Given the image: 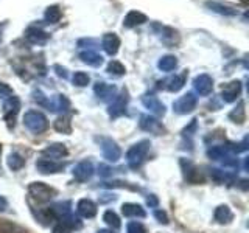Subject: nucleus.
<instances>
[{
    "label": "nucleus",
    "instance_id": "a18cd8bd",
    "mask_svg": "<svg viewBox=\"0 0 249 233\" xmlns=\"http://www.w3.org/2000/svg\"><path fill=\"white\" fill-rule=\"evenodd\" d=\"M54 70H56L58 76H61V78H67V70H66L64 67H61V66H54Z\"/></svg>",
    "mask_w": 249,
    "mask_h": 233
},
{
    "label": "nucleus",
    "instance_id": "c03bdc74",
    "mask_svg": "<svg viewBox=\"0 0 249 233\" xmlns=\"http://www.w3.org/2000/svg\"><path fill=\"white\" fill-rule=\"evenodd\" d=\"M98 173H100V176L107 177V176H111V174H112V171H111V168L106 166V165H100V166H98Z\"/></svg>",
    "mask_w": 249,
    "mask_h": 233
},
{
    "label": "nucleus",
    "instance_id": "7ed1b4c3",
    "mask_svg": "<svg viewBox=\"0 0 249 233\" xmlns=\"http://www.w3.org/2000/svg\"><path fill=\"white\" fill-rule=\"evenodd\" d=\"M97 140H98L100 148H101V154H103V157L107 162H117V160L122 157L120 146L117 145L112 138H109V137H100Z\"/></svg>",
    "mask_w": 249,
    "mask_h": 233
},
{
    "label": "nucleus",
    "instance_id": "f03ea898",
    "mask_svg": "<svg viewBox=\"0 0 249 233\" xmlns=\"http://www.w3.org/2000/svg\"><path fill=\"white\" fill-rule=\"evenodd\" d=\"M23 124L28 131H31L33 134H42L49 128V121L47 116L39 112V111H28L23 115Z\"/></svg>",
    "mask_w": 249,
    "mask_h": 233
},
{
    "label": "nucleus",
    "instance_id": "2f4dec72",
    "mask_svg": "<svg viewBox=\"0 0 249 233\" xmlns=\"http://www.w3.org/2000/svg\"><path fill=\"white\" fill-rule=\"evenodd\" d=\"M54 129L58 132H62V134H70L72 132V124H70V120L67 116H59L54 121Z\"/></svg>",
    "mask_w": 249,
    "mask_h": 233
},
{
    "label": "nucleus",
    "instance_id": "c756f323",
    "mask_svg": "<svg viewBox=\"0 0 249 233\" xmlns=\"http://www.w3.org/2000/svg\"><path fill=\"white\" fill-rule=\"evenodd\" d=\"M6 163H8V168H10V169H13V171H19L23 165H25V160L22 159V155H20V154L13 152V154L8 155Z\"/></svg>",
    "mask_w": 249,
    "mask_h": 233
},
{
    "label": "nucleus",
    "instance_id": "9d476101",
    "mask_svg": "<svg viewBox=\"0 0 249 233\" xmlns=\"http://www.w3.org/2000/svg\"><path fill=\"white\" fill-rule=\"evenodd\" d=\"M240 93H241V81L233 80L223 85L221 98L224 103H233V101H237V98L240 97Z\"/></svg>",
    "mask_w": 249,
    "mask_h": 233
},
{
    "label": "nucleus",
    "instance_id": "a211bd4d",
    "mask_svg": "<svg viewBox=\"0 0 249 233\" xmlns=\"http://www.w3.org/2000/svg\"><path fill=\"white\" fill-rule=\"evenodd\" d=\"M44 155H47V159H52V160H56V159H62L66 157V155L69 154L66 145L62 143H53V145H49L45 148V150L42 151Z\"/></svg>",
    "mask_w": 249,
    "mask_h": 233
},
{
    "label": "nucleus",
    "instance_id": "aec40b11",
    "mask_svg": "<svg viewBox=\"0 0 249 233\" xmlns=\"http://www.w3.org/2000/svg\"><path fill=\"white\" fill-rule=\"evenodd\" d=\"M206 6L209 8L210 11L218 13L221 16H237L238 14V11L233 6L224 5L221 2H215V0H209V2H206Z\"/></svg>",
    "mask_w": 249,
    "mask_h": 233
},
{
    "label": "nucleus",
    "instance_id": "39448f33",
    "mask_svg": "<svg viewBox=\"0 0 249 233\" xmlns=\"http://www.w3.org/2000/svg\"><path fill=\"white\" fill-rule=\"evenodd\" d=\"M196 103H198V100L195 97V93L187 92L185 95L179 97L173 103V111L179 115H187L193 112V109L196 107Z\"/></svg>",
    "mask_w": 249,
    "mask_h": 233
},
{
    "label": "nucleus",
    "instance_id": "f704fd0d",
    "mask_svg": "<svg viewBox=\"0 0 249 233\" xmlns=\"http://www.w3.org/2000/svg\"><path fill=\"white\" fill-rule=\"evenodd\" d=\"M162 41L167 42V44L178 42V31L173 30V28H170V27L162 28Z\"/></svg>",
    "mask_w": 249,
    "mask_h": 233
},
{
    "label": "nucleus",
    "instance_id": "a878e982",
    "mask_svg": "<svg viewBox=\"0 0 249 233\" xmlns=\"http://www.w3.org/2000/svg\"><path fill=\"white\" fill-rule=\"evenodd\" d=\"M158 67L162 70V72H173V70L178 67V59L173 54H165L162 56L158 62Z\"/></svg>",
    "mask_w": 249,
    "mask_h": 233
},
{
    "label": "nucleus",
    "instance_id": "473e14b6",
    "mask_svg": "<svg viewBox=\"0 0 249 233\" xmlns=\"http://www.w3.org/2000/svg\"><path fill=\"white\" fill-rule=\"evenodd\" d=\"M229 154V151H228V148H224V146H212L210 150L207 151V155L212 160H221V159H224L226 155Z\"/></svg>",
    "mask_w": 249,
    "mask_h": 233
},
{
    "label": "nucleus",
    "instance_id": "bb28decb",
    "mask_svg": "<svg viewBox=\"0 0 249 233\" xmlns=\"http://www.w3.org/2000/svg\"><path fill=\"white\" fill-rule=\"evenodd\" d=\"M185 78H187V73H182V75H176L175 78H170L167 81V90L168 92H179L185 84Z\"/></svg>",
    "mask_w": 249,
    "mask_h": 233
},
{
    "label": "nucleus",
    "instance_id": "a19ab883",
    "mask_svg": "<svg viewBox=\"0 0 249 233\" xmlns=\"http://www.w3.org/2000/svg\"><path fill=\"white\" fill-rule=\"evenodd\" d=\"M154 217L158 219L160 224H168V216H167V213L163 212V210H154Z\"/></svg>",
    "mask_w": 249,
    "mask_h": 233
},
{
    "label": "nucleus",
    "instance_id": "f8f14e48",
    "mask_svg": "<svg viewBox=\"0 0 249 233\" xmlns=\"http://www.w3.org/2000/svg\"><path fill=\"white\" fill-rule=\"evenodd\" d=\"M36 168L39 173H42V174H54L64 169V163L54 162L52 159H39L36 162Z\"/></svg>",
    "mask_w": 249,
    "mask_h": 233
},
{
    "label": "nucleus",
    "instance_id": "6ab92c4d",
    "mask_svg": "<svg viewBox=\"0 0 249 233\" xmlns=\"http://www.w3.org/2000/svg\"><path fill=\"white\" fill-rule=\"evenodd\" d=\"M181 165H182V168H184V176H185V179L189 181L190 183H198V182H201L202 181V177H201V174H199V169L193 165L192 162H189V160H181Z\"/></svg>",
    "mask_w": 249,
    "mask_h": 233
},
{
    "label": "nucleus",
    "instance_id": "79ce46f5",
    "mask_svg": "<svg viewBox=\"0 0 249 233\" xmlns=\"http://www.w3.org/2000/svg\"><path fill=\"white\" fill-rule=\"evenodd\" d=\"M52 233H70V227H69V225H66L64 222H59V224H56L53 227Z\"/></svg>",
    "mask_w": 249,
    "mask_h": 233
},
{
    "label": "nucleus",
    "instance_id": "4be33fe9",
    "mask_svg": "<svg viewBox=\"0 0 249 233\" xmlns=\"http://www.w3.org/2000/svg\"><path fill=\"white\" fill-rule=\"evenodd\" d=\"M122 213L126 217H145L146 212L140 204H134V202H126L122 205Z\"/></svg>",
    "mask_w": 249,
    "mask_h": 233
},
{
    "label": "nucleus",
    "instance_id": "f3484780",
    "mask_svg": "<svg viewBox=\"0 0 249 233\" xmlns=\"http://www.w3.org/2000/svg\"><path fill=\"white\" fill-rule=\"evenodd\" d=\"M93 92H95V95L103 100V101H112L114 97H115V85L112 84H106V83H97L95 87H93Z\"/></svg>",
    "mask_w": 249,
    "mask_h": 233
},
{
    "label": "nucleus",
    "instance_id": "6e6552de",
    "mask_svg": "<svg viewBox=\"0 0 249 233\" xmlns=\"http://www.w3.org/2000/svg\"><path fill=\"white\" fill-rule=\"evenodd\" d=\"M142 104L156 116L165 115V104H163L156 95H153V93H145L142 97Z\"/></svg>",
    "mask_w": 249,
    "mask_h": 233
},
{
    "label": "nucleus",
    "instance_id": "58836bf2",
    "mask_svg": "<svg viewBox=\"0 0 249 233\" xmlns=\"http://www.w3.org/2000/svg\"><path fill=\"white\" fill-rule=\"evenodd\" d=\"M126 233H145V227L140 222L132 221L126 225Z\"/></svg>",
    "mask_w": 249,
    "mask_h": 233
},
{
    "label": "nucleus",
    "instance_id": "ddd939ff",
    "mask_svg": "<svg viewBox=\"0 0 249 233\" xmlns=\"http://www.w3.org/2000/svg\"><path fill=\"white\" fill-rule=\"evenodd\" d=\"M140 128H142L143 131L146 132H151V134H160V132H163V126L162 123L156 118V116L153 115H142L140 116Z\"/></svg>",
    "mask_w": 249,
    "mask_h": 233
},
{
    "label": "nucleus",
    "instance_id": "cd10ccee",
    "mask_svg": "<svg viewBox=\"0 0 249 233\" xmlns=\"http://www.w3.org/2000/svg\"><path fill=\"white\" fill-rule=\"evenodd\" d=\"M44 17H45V22L47 23H58L61 20V17H62V13L59 10V6H56V5L49 6L45 10Z\"/></svg>",
    "mask_w": 249,
    "mask_h": 233
},
{
    "label": "nucleus",
    "instance_id": "7c9ffc66",
    "mask_svg": "<svg viewBox=\"0 0 249 233\" xmlns=\"http://www.w3.org/2000/svg\"><path fill=\"white\" fill-rule=\"evenodd\" d=\"M103 221L107 224V225H111V227L114 230H119L120 229V217L119 215H117L115 212H112V210H106L105 215H103Z\"/></svg>",
    "mask_w": 249,
    "mask_h": 233
},
{
    "label": "nucleus",
    "instance_id": "423d86ee",
    "mask_svg": "<svg viewBox=\"0 0 249 233\" xmlns=\"http://www.w3.org/2000/svg\"><path fill=\"white\" fill-rule=\"evenodd\" d=\"M20 109V101L19 98L13 95L8 100L3 101V116L8 123V128H14V121H16V115H18Z\"/></svg>",
    "mask_w": 249,
    "mask_h": 233
},
{
    "label": "nucleus",
    "instance_id": "9b49d317",
    "mask_svg": "<svg viewBox=\"0 0 249 233\" xmlns=\"http://www.w3.org/2000/svg\"><path fill=\"white\" fill-rule=\"evenodd\" d=\"M93 173H95V169H93L92 162L89 160H83L73 168V177L78 182H88L93 176Z\"/></svg>",
    "mask_w": 249,
    "mask_h": 233
},
{
    "label": "nucleus",
    "instance_id": "c9c22d12",
    "mask_svg": "<svg viewBox=\"0 0 249 233\" xmlns=\"http://www.w3.org/2000/svg\"><path fill=\"white\" fill-rule=\"evenodd\" d=\"M72 81L75 85H78V87H84V85H88L90 83V78L88 73H84V72H75L72 76Z\"/></svg>",
    "mask_w": 249,
    "mask_h": 233
},
{
    "label": "nucleus",
    "instance_id": "2eb2a0df",
    "mask_svg": "<svg viewBox=\"0 0 249 233\" xmlns=\"http://www.w3.org/2000/svg\"><path fill=\"white\" fill-rule=\"evenodd\" d=\"M101 45H103V50L109 54V56H114L120 49V39L115 33H106L103 36V39H101Z\"/></svg>",
    "mask_w": 249,
    "mask_h": 233
},
{
    "label": "nucleus",
    "instance_id": "dca6fc26",
    "mask_svg": "<svg viewBox=\"0 0 249 233\" xmlns=\"http://www.w3.org/2000/svg\"><path fill=\"white\" fill-rule=\"evenodd\" d=\"M25 37H27V41L30 44L42 45V44H45L50 39V34L45 33V31H42L41 28H37V27H30L27 30V33H25Z\"/></svg>",
    "mask_w": 249,
    "mask_h": 233
},
{
    "label": "nucleus",
    "instance_id": "de8ad7c7",
    "mask_svg": "<svg viewBox=\"0 0 249 233\" xmlns=\"http://www.w3.org/2000/svg\"><path fill=\"white\" fill-rule=\"evenodd\" d=\"M97 233H114V230H107V229H101V230H98Z\"/></svg>",
    "mask_w": 249,
    "mask_h": 233
},
{
    "label": "nucleus",
    "instance_id": "c85d7f7f",
    "mask_svg": "<svg viewBox=\"0 0 249 233\" xmlns=\"http://www.w3.org/2000/svg\"><path fill=\"white\" fill-rule=\"evenodd\" d=\"M229 118L233 123H238V124H241V123L246 120V109H245V103H243V101H240L238 106L229 114Z\"/></svg>",
    "mask_w": 249,
    "mask_h": 233
},
{
    "label": "nucleus",
    "instance_id": "4468645a",
    "mask_svg": "<svg viewBox=\"0 0 249 233\" xmlns=\"http://www.w3.org/2000/svg\"><path fill=\"white\" fill-rule=\"evenodd\" d=\"M76 212L81 217H86V219H90L97 215V204L90 199H80L76 204Z\"/></svg>",
    "mask_w": 249,
    "mask_h": 233
},
{
    "label": "nucleus",
    "instance_id": "ea45409f",
    "mask_svg": "<svg viewBox=\"0 0 249 233\" xmlns=\"http://www.w3.org/2000/svg\"><path fill=\"white\" fill-rule=\"evenodd\" d=\"M33 95H35V101H36V103H39V104L44 106V107H49V98H47L41 90H36Z\"/></svg>",
    "mask_w": 249,
    "mask_h": 233
},
{
    "label": "nucleus",
    "instance_id": "b1692460",
    "mask_svg": "<svg viewBox=\"0 0 249 233\" xmlns=\"http://www.w3.org/2000/svg\"><path fill=\"white\" fill-rule=\"evenodd\" d=\"M70 103L66 98V95H54V98L52 101H49V109H52L53 112H66L69 111Z\"/></svg>",
    "mask_w": 249,
    "mask_h": 233
},
{
    "label": "nucleus",
    "instance_id": "412c9836",
    "mask_svg": "<svg viewBox=\"0 0 249 233\" xmlns=\"http://www.w3.org/2000/svg\"><path fill=\"white\" fill-rule=\"evenodd\" d=\"M146 22V16L143 13H140V11H136V10H132L129 11L126 16H124V19H123V27H126V28H134L137 25H142V23Z\"/></svg>",
    "mask_w": 249,
    "mask_h": 233
},
{
    "label": "nucleus",
    "instance_id": "5701e85b",
    "mask_svg": "<svg viewBox=\"0 0 249 233\" xmlns=\"http://www.w3.org/2000/svg\"><path fill=\"white\" fill-rule=\"evenodd\" d=\"M80 59L84 62V64L92 66V67H100L101 64H103V56L98 54L97 51H93V50L81 51L80 53Z\"/></svg>",
    "mask_w": 249,
    "mask_h": 233
},
{
    "label": "nucleus",
    "instance_id": "37998d69",
    "mask_svg": "<svg viewBox=\"0 0 249 233\" xmlns=\"http://www.w3.org/2000/svg\"><path fill=\"white\" fill-rule=\"evenodd\" d=\"M146 204H148V205H150L151 208H156V207H158V205H159V199H158V198H156V196H154V194H150V196H148V198H146Z\"/></svg>",
    "mask_w": 249,
    "mask_h": 233
},
{
    "label": "nucleus",
    "instance_id": "f257e3e1",
    "mask_svg": "<svg viewBox=\"0 0 249 233\" xmlns=\"http://www.w3.org/2000/svg\"><path fill=\"white\" fill-rule=\"evenodd\" d=\"M150 140H140L136 145H132L126 152V162L131 168H139L143 163L148 151H150Z\"/></svg>",
    "mask_w": 249,
    "mask_h": 233
},
{
    "label": "nucleus",
    "instance_id": "393cba45",
    "mask_svg": "<svg viewBox=\"0 0 249 233\" xmlns=\"http://www.w3.org/2000/svg\"><path fill=\"white\" fill-rule=\"evenodd\" d=\"M215 221L220 224H229L233 219V213L228 205H220L215 210Z\"/></svg>",
    "mask_w": 249,
    "mask_h": 233
},
{
    "label": "nucleus",
    "instance_id": "1a4fd4ad",
    "mask_svg": "<svg viewBox=\"0 0 249 233\" xmlns=\"http://www.w3.org/2000/svg\"><path fill=\"white\" fill-rule=\"evenodd\" d=\"M193 87L201 97H207L212 93L213 89V80L207 73H201L193 80Z\"/></svg>",
    "mask_w": 249,
    "mask_h": 233
},
{
    "label": "nucleus",
    "instance_id": "0eeeda50",
    "mask_svg": "<svg viewBox=\"0 0 249 233\" xmlns=\"http://www.w3.org/2000/svg\"><path fill=\"white\" fill-rule=\"evenodd\" d=\"M126 104H128V92L122 90L120 95L114 97V100L109 103L107 114L111 115L112 118H117V116H120V115L124 114V111H126Z\"/></svg>",
    "mask_w": 249,
    "mask_h": 233
},
{
    "label": "nucleus",
    "instance_id": "72a5a7b5",
    "mask_svg": "<svg viewBox=\"0 0 249 233\" xmlns=\"http://www.w3.org/2000/svg\"><path fill=\"white\" fill-rule=\"evenodd\" d=\"M124 72H126V68H124V66L119 61H111L107 64V73L115 75V76H122V75H124Z\"/></svg>",
    "mask_w": 249,
    "mask_h": 233
},
{
    "label": "nucleus",
    "instance_id": "49530a36",
    "mask_svg": "<svg viewBox=\"0 0 249 233\" xmlns=\"http://www.w3.org/2000/svg\"><path fill=\"white\" fill-rule=\"evenodd\" d=\"M8 207V202L3 196H0V212H3V210Z\"/></svg>",
    "mask_w": 249,
    "mask_h": 233
},
{
    "label": "nucleus",
    "instance_id": "20e7f679",
    "mask_svg": "<svg viewBox=\"0 0 249 233\" xmlns=\"http://www.w3.org/2000/svg\"><path fill=\"white\" fill-rule=\"evenodd\" d=\"M28 193L33 196L37 202H50L53 196L56 194L52 186H49L44 182H33L28 186Z\"/></svg>",
    "mask_w": 249,
    "mask_h": 233
},
{
    "label": "nucleus",
    "instance_id": "e433bc0d",
    "mask_svg": "<svg viewBox=\"0 0 249 233\" xmlns=\"http://www.w3.org/2000/svg\"><path fill=\"white\" fill-rule=\"evenodd\" d=\"M0 233H27L23 229H20L19 225L16 224H10V222H5L0 225Z\"/></svg>",
    "mask_w": 249,
    "mask_h": 233
},
{
    "label": "nucleus",
    "instance_id": "4c0bfd02",
    "mask_svg": "<svg viewBox=\"0 0 249 233\" xmlns=\"http://www.w3.org/2000/svg\"><path fill=\"white\" fill-rule=\"evenodd\" d=\"M13 95H14V92H13V89L10 87V85L0 81V100L5 101V100H8V98L13 97Z\"/></svg>",
    "mask_w": 249,
    "mask_h": 233
}]
</instances>
